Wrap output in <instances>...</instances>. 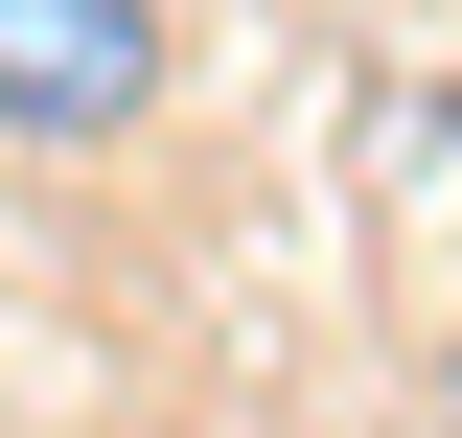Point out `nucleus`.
Masks as SVG:
<instances>
[{
  "label": "nucleus",
  "mask_w": 462,
  "mask_h": 438,
  "mask_svg": "<svg viewBox=\"0 0 462 438\" xmlns=\"http://www.w3.org/2000/svg\"><path fill=\"white\" fill-rule=\"evenodd\" d=\"M439 438H462V370H439Z\"/></svg>",
  "instance_id": "2"
},
{
  "label": "nucleus",
  "mask_w": 462,
  "mask_h": 438,
  "mask_svg": "<svg viewBox=\"0 0 462 438\" xmlns=\"http://www.w3.org/2000/svg\"><path fill=\"white\" fill-rule=\"evenodd\" d=\"M162 115V0H0V139L23 162H116Z\"/></svg>",
  "instance_id": "1"
}]
</instances>
